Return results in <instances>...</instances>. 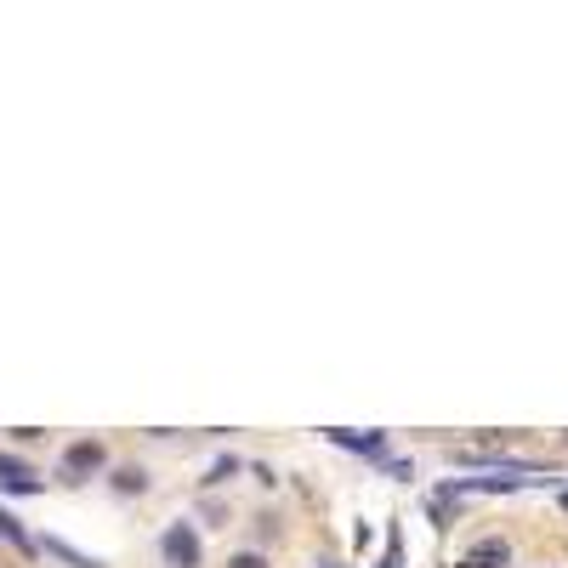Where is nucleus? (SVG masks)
Listing matches in <instances>:
<instances>
[{"mask_svg": "<svg viewBox=\"0 0 568 568\" xmlns=\"http://www.w3.org/2000/svg\"><path fill=\"white\" fill-rule=\"evenodd\" d=\"M160 557L171 568H199V563H205V546H199L194 523H171V529L160 534Z\"/></svg>", "mask_w": 568, "mask_h": 568, "instance_id": "1", "label": "nucleus"}, {"mask_svg": "<svg viewBox=\"0 0 568 568\" xmlns=\"http://www.w3.org/2000/svg\"><path fill=\"white\" fill-rule=\"evenodd\" d=\"M103 466H108V449L97 444V438H80V444L63 449V478L69 483H86L91 472H103Z\"/></svg>", "mask_w": 568, "mask_h": 568, "instance_id": "2", "label": "nucleus"}, {"mask_svg": "<svg viewBox=\"0 0 568 568\" xmlns=\"http://www.w3.org/2000/svg\"><path fill=\"white\" fill-rule=\"evenodd\" d=\"M324 438L336 449H358V455H370V461H387V432H347V426H330Z\"/></svg>", "mask_w": 568, "mask_h": 568, "instance_id": "3", "label": "nucleus"}, {"mask_svg": "<svg viewBox=\"0 0 568 568\" xmlns=\"http://www.w3.org/2000/svg\"><path fill=\"white\" fill-rule=\"evenodd\" d=\"M466 563H472V568H506V563H512V546L489 534V540H478V546L466 551Z\"/></svg>", "mask_w": 568, "mask_h": 568, "instance_id": "4", "label": "nucleus"}, {"mask_svg": "<svg viewBox=\"0 0 568 568\" xmlns=\"http://www.w3.org/2000/svg\"><path fill=\"white\" fill-rule=\"evenodd\" d=\"M46 551H52V557H63L69 568H108L103 557H86V551H74L69 540H46Z\"/></svg>", "mask_w": 568, "mask_h": 568, "instance_id": "5", "label": "nucleus"}, {"mask_svg": "<svg viewBox=\"0 0 568 568\" xmlns=\"http://www.w3.org/2000/svg\"><path fill=\"white\" fill-rule=\"evenodd\" d=\"M114 489H120V495H148V472H142V466H120V472H114Z\"/></svg>", "mask_w": 568, "mask_h": 568, "instance_id": "6", "label": "nucleus"}, {"mask_svg": "<svg viewBox=\"0 0 568 568\" xmlns=\"http://www.w3.org/2000/svg\"><path fill=\"white\" fill-rule=\"evenodd\" d=\"M0 534H6V540H12V546L18 551H35V540H29V534H23V523L12 512H0Z\"/></svg>", "mask_w": 568, "mask_h": 568, "instance_id": "7", "label": "nucleus"}, {"mask_svg": "<svg viewBox=\"0 0 568 568\" xmlns=\"http://www.w3.org/2000/svg\"><path fill=\"white\" fill-rule=\"evenodd\" d=\"M23 478H35V472H29L18 455H0V483H23Z\"/></svg>", "mask_w": 568, "mask_h": 568, "instance_id": "8", "label": "nucleus"}, {"mask_svg": "<svg viewBox=\"0 0 568 568\" xmlns=\"http://www.w3.org/2000/svg\"><path fill=\"white\" fill-rule=\"evenodd\" d=\"M228 568H273V563H267L262 551H233V557H228Z\"/></svg>", "mask_w": 568, "mask_h": 568, "instance_id": "9", "label": "nucleus"}, {"mask_svg": "<svg viewBox=\"0 0 568 568\" xmlns=\"http://www.w3.org/2000/svg\"><path fill=\"white\" fill-rule=\"evenodd\" d=\"M233 472H239V461H233V455H222V461L211 466V478H205V483H228Z\"/></svg>", "mask_w": 568, "mask_h": 568, "instance_id": "10", "label": "nucleus"}, {"mask_svg": "<svg viewBox=\"0 0 568 568\" xmlns=\"http://www.w3.org/2000/svg\"><path fill=\"white\" fill-rule=\"evenodd\" d=\"M557 506H563V512H568V489H563V495H557Z\"/></svg>", "mask_w": 568, "mask_h": 568, "instance_id": "11", "label": "nucleus"}, {"mask_svg": "<svg viewBox=\"0 0 568 568\" xmlns=\"http://www.w3.org/2000/svg\"><path fill=\"white\" fill-rule=\"evenodd\" d=\"M455 568H472V563H455Z\"/></svg>", "mask_w": 568, "mask_h": 568, "instance_id": "12", "label": "nucleus"}]
</instances>
